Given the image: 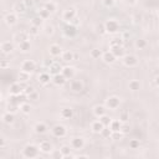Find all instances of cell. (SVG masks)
<instances>
[{"label": "cell", "mask_w": 159, "mask_h": 159, "mask_svg": "<svg viewBox=\"0 0 159 159\" xmlns=\"http://www.w3.org/2000/svg\"><path fill=\"white\" fill-rule=\"evenodd\" d=\"M40 153V148L39 145L36 144H26L22 149V157L24 158H27V159H32V158H36Z\"/></svg>", "instance_id": "cell-1"}, {"label": "cell", "mask_w": 159, "mask_h": 159, "mask_svg": "<svg viewBox=\"0 0 159 159\" xmlns=\"http://www.w3.org/2000/svg\"><path fill=\"white\" fill-rule=\"evenodd\" d=\"M104 27H106V32H107V34L114 35V34H117V32L119 31L120 25H119V22H118L116 19H108V20H106V22H104Z\"/></svg>", "instance_id": "cell-2"}, {"label": "cell", "mask_w": 159, "mask_h": 159, "mask_svg": "<svg viewBox=\"0 0 159 159\" xmlns=\"http://www.w3.org/2000/svg\"><path fill=\"white\" fill-rule=\"evenodd\" d=\"M120 104V98L118 96H109L106 102H104V106L107 107V109H111V111H116Z\"/></svg>", "instance_id": "cell-3"}, {"label": "cell", "mask_w": 159, "mask_h": 159, "mask_svg": "<svg viewBox=\"0 0 159 159\" xmlns=\"http://www.w3.org/2000/svg\"><path fill=\"white\" fill-rule=\"evenodd\" d=\"M76 16H77V10H76L73 6L67 7V9L63 10V12H62V20H63L65 22H67V24H70Z\"/></svg>", "instance_id": "cell-4"}, {"label": "cell", "mask_w": 159, "mask_h": 159, "mask_svg": "<svg viewBox=\"0 0 159 159\" xmlns=\"http://www.w3.org/2000/svg\"><path fill=\"white\" fill-rule=\"evenodd\" d=\"M122 62H123V65H124L125 67L132 68V67H135V66L138 65V57H137L135 55L128 53V55H124V56L122 57Z\"/></svg>", "instance_id": "cell-5"}, {"label": "cell", "mask_w": 159, "mask_h": 159, "mask_svg": "<svg viewBox=\"0 0 159 159\" xmlns=\"http://www.w3.org/2000/svg\"><path fill=\"white\" fill-rule=\"evenodd\" d=\"M51 132H52V134H53L56 138H63V137H66V134H67V128H66L63 124H56V125L52 127Z\"/></svg>", "instance_id": "cell-6"}, {"label": "cell", "mask_w": 159, "mask_h": 159, "mask_svg": "<svg viewBox=\"0 0 159 159\" xmlns=\"http://www.w3.org/2000/svg\"><path fill=\"white\" fill-rule=\"evenodd\" d=\"M20 68H21V71L32 73V72L36 70V62H35L34 60H25V61H22Z\"/></svg>", "instance_id": "cell-7"}, {"label": "cell", "mask_w": 159, "mask_h": 159, "mask_svg": "<svg viewBox=\"0 0 159 159\" xmlns=\"http://www.w3.org/2000/svg\"><path fill=\"white\" fill-rule=\"evenodd\" d=\"M84 144H86V142H84V139L82 137H73L71 139V142H70V145L73 148V150H81V149H83L84 148Z\"/></svg>", "instance_id": "cell-8"}, {"label": "cell", "mask_w": 159, "mask_h": 159, "mask_svg": "<svg viewBox=\"0 0 159 159\" xmlns=\"http://www.w3.org/2000/svg\"><path fill=\"white\" fill-rule=\"evenodd\" d=\"M17 14L15 11L12 12H7L5 16H4V22L7 25V26H14L17 24Z\"/></svg>", "instance_id": "cell-9"}, {"label": "cell", "mask_w": 159, "mask_h": 159, "mask_svg": "<svg viewBox=\"0 0 159 159\" xmlns=\"http://www.w3.org/2000/svg\"><path fill=\"white\" fill-rule=\"evenodd\" d=\"M14 48H15V45L11 41H2L0 45V50L4 55H10L14 51Z\"/></svg>", "instance_id": "cell-10"}, {"label": "cell", "mask_w": 159, "mask_h": 159, "mask_svg": "<svg viewBox=\"0 0 159 159\" xmlns=\"http://www.w3.org/2000/svg\"><path fill=\"white\" fill-rule=\"evenodd\" d=\"M61 73L67 78V80H73V77L76 76V68L73 66H65L62 67Z\"/></svg>", "instance_id": "cell-11"}, {"label": "cell", "mask_w": 159, "mask_h": 159, "mask_svg": "<svg viewBox=\"0 0 159 159\" xmlns=\"http://www.w3.org/2000/svg\"><path fill=\"white\" fill-rule=\"evenodd\" d=\"M37 81H39L40 84L46 86V84H48L50 82H52V76H51L47 71H46V72H41V73L37 76Z\"/></svg>", "instance_id": "cell-12"}, {"label": "cell", "mask_w": 159, "mask_h": 159, "mask_svg": "<svg viewBox=\"0 0 159 159\" xmlns=\"http://www.w3.org/2000/svg\"><path fill=\"white\" fill-rule=\"evenodd\" d=\"M24 92V87L21 84V82H14L9 86V93L10 94H20Z\"/></svg>", "instance_id": "cell-13"}, {"label": "cell", "mask_w": 159, "mask_h": 159, "mask_svg": "<svg viewBox=\"0 0 159 159\" xmlns=\"http://www.w3.org/2000/svg\"><path fill=\"white\" fill-rule=\"evenodd\" d=\"M63 34L66 37H75L77 35V26H75L72 24H67L63 27Z\"/></svg>", "instance_id": "cell-14"}, {"label": "cell", "mask_w": 159, "mask_h": 159, "mask_svg": "<svg viewBox=\"0 0 159 159\" xmlns=\"http://www.w3.org/2000/svg\"><path fill=\"white\" fill-rule=\"evenodd\" d=\"M62 52L63 51H62L61 46L57 45V43H52V45L48 46V53H50L51 57H58V56L62 55Z\"/></svg>", "instance_id": "cell-15"}, {"label": "cell", "mask_w": 159, "mask_h": 159, "mask_svg": "<svg viewBox=\"0 0 159 159\" xmlns=\"http://www.w3.org/2000/svg\"><path fill=\"white\" fill-rule=\"evenodd\" d=\"M39 148H40V152L43 153V154H51L52 150H53V147L48 140H42L39 144Z\"/></svg>", "instance_id": "cell-16"}, {"label": "cell", "mask_w": 159, "mask_h": 159, "mask_svg": "<svg viewBox=\"0 0 159 159\" xmlns=\"http://www.w3.org/2000/svg\"><path fill=\"white\" fill-rule=\"evenodd\" d=\"M70 89H71L72 92H75V93L82 92V89H83V83H82V81H80V80H72L71 83H70Z\"/></svg>", "instance_id": "cell-17"}, {"label": "cell", "mask_w": 159, "mask_h": 159, "mask_svg": "<svg viewBox=\"0 0 159 159\" xmlns=\"http://www.w3.org/2000/svg\"><path fill=\"white\" fill-rule=\"evenodd\" d=\"M29 39H30V35H29V32H25V31H19V32H16V34L14 35V37H12L14 42H16V43H20V42H22V41H26V40H29Z\"/></svg>", "instance_id": "cell-18"}, {"label": "cell", "mask_w": 159, "mask_h": 159, "mask_svg": "<svg viewBox=\"0 0 159 159\" xmlns=\"http://www.w3.org/2000/svg\"><path fill=\"white\" fill-rule=\"evenodd\" d=\"M102 60H103V62H104V63H107V65H112V63H114V62H116L117 57H116V56L112 53V51L109 50V51L103 52V55H102Z\"/></svg>", "instance_id": "cell-19"}, {"label": "cell", "mask_w": 159, "mask_h": 159, "mask_svg": "<svg viewBox=\"0 0 159 159\" xmlns=\"http://www.w3.org/2000/svg\"><path fill=\"white\" fill-rule=\"evenodd\" d=\"M61 71H62V66L58 63V62H52V65L50 66V67H47V72L51 75V76H55V75H58V73H61Z\"/></svg>", "instance_id": "cell-20"}, {"label": "cell", "mask_w": 159, "mask_h": 159, "mask_svg": "<svg viewBox=\"0 0 159 159\" xmlns=\"http://www.w3.org/2000/svg\"><path fill=\"white\" fill-rule=\"evenodd\" d=\"M68 80L62 75V73H58V75H55V76H52V83L55 84V86H58V87H61V86H63L66 82H67Z\"/></svg>", "instance_id": "cell-21"}, {"label": "cell", "mask_w": 159, "mask_h": 159, "mask_svg": "<svg viewBox=\"0 0 159 159\" xmlns=\"http://www.w3.org/2000/svg\"><path fill=\"white\" fill-rule=\"evenodd\" d=\"M106 111H107V107H106V106H102V104H96V106L93 107V109H92L94 117H97V118H99V117L107 114Z\"/></svg>", "instance_id": "cell-22"}, {"label": "cell", "mask_w": 159, "mask_h": 159, "mask_svg": "<svg viewBox=\"0 0 159 159\" xmlns=\"http://www.w3.org/2000/svg\"><path fill=\"white\" fill-rule=\"evenodd\" d=\"M47 129H48V127H47V124L43 123V122H37V123L34 125V130H35L36 134H45V133L47 132Z\"/></svg>", "instance_id": "cell-23"}, {"label": "cell", "mask_w": 159, "mask_h": 159, "mask_svg": "<svg viewBox=\"0 0 159 159\" xmlns=\"http://www.w3.org/2000/svg\"><path fill=\"white\" fill-rule=\"evenodd\" d=\"M60 116L62 119H71L73 117V109L70 107H63L60 111Z\"/></svg>", "instance_id": "cell-24"}, {"label": "cell", "mask_w": 159, "mask_h": 159, "mask_svg": "<svg viewBox=\"0 0 159 159\" xmlns=\"http://www.w3.org/2000/svg\"><path fill=\"white\" fill-rule=\"evenodd\" d=\"M103 128H104V124H103L99 119L92 122V124H91V130H92L93 133H96V134H99V133L102 132Z\"/></svg>", "instance_id": "cell-25"}, {"label": "cell", "mask_w": 159, "mask_h": 159, "mask_svg": "<svg viewBox=\"0 0 159 159\" xmlns=\"http://www.w3.org/2000/svg\"><path fill=\"white\" fill-rule=\"evenodd\" d=\"M17 48H19V51L22 52V53L30 52V50H31V42H30L29 40L22 41V42H20V43H17Z\"/></svg>", "instance_id": "cell-26"}, {"label": "cell", "mask_w": 159, "mask_h": 159, "mask_svg": "<svg viewBox=\"0 0 159 159\" xmlns=\"http://www.w3.org/2000/svg\"><path fill=\"white\" fill-rule=\"evenodd\" d=\"M109 50L112 51V53L117 57V58H122L125 52H124V47L123 46H114V47H109Z\"/></svg>", "instance_id": "cell-27"}, {"label": "cell", "mask_w": 159, "mask_h": 159, "mask_svg": "<svg viewBox=\"0 0 159 159\" xmlns=\"http://www.w3.org/2000/svg\"><path fill=\"white\" fill-rule=\"evenodd\" d=\"M1 119H2V122L5 123V124H12L14 123V120H15V114H12V113H10V112H5L2 116H1Z\"/></svg>", "instance_id": "cell-28"}, {"label": "cell", "mask_w": 159, "mask_h": 159, "mask_svg": "<svg viewBox=\"0 0 159 159\" xmlns=\"http://www.w3.org/2000/svg\"><path fill=\"white\" fill-rule=\"evenodd\" d=\"M26 9H27V6L25 5V2L24 1H17L15 5H14V11L19 15V14H24L25 11H26Z\"/></svg>", "instance_id": "cell-29"}, {"label": "cell", "mask_w": 159, "mask_h": 159, "mask_svg": "<svg viewBox=\"0 0 159 159\" xmlns=\"http://www.w3.org/2000/svg\"><path fill=\"white\" fill-rule=\"evenodd\" d=\"M61 60L63 62H71L75 61V53L72 51H63L61 55Z\"/></svg>", "instance_id": "cell-30"}, {"label": "cell", "mask_w": 159, "mask_h": 159, "mask_svg": "<svg viewBox=\"0 0 159 159\" xmlns=\"http://www.w3.org/2000/svg\"><path fill=\"white\" fill-rule=\"evenodd\" d=\"M122 124H123V123L120 122V119H112L108 127H109V128H111L113 132H118V130H120Z\"/></svg>", "instance_id": "cell-31"}, {"label": "cell", "mask_w": 159, "mask_h": 159, "mask_svg": "<svg viewBox=\"0 0 159 159\" xmlns=\"http://www.w3.org/2000/svg\"><path fill=\"white\" fill-rule=\"evenodd\" d=\"M30 76H31V73L25 72V71H20L19 75H17V81L21 82V83H25V82H27L30 80Z\"/></svg>", "instance_id": "cell-32"}, {"label": "cell", "mask_w": 159, "mask_h": 159, "mask_svg": "<svg viewBox=\"0 0 159 159\" xmlns=\"http://www.w3.org/2000/svg\"><path fill=\"white\" fill-rule=\"evenodd\" d=\"M128 87H129L130 91H134V92H135V91H139V89H140L142 83H140L138 80H132V81H129Z\"/></svg>", "instance_id": "cell-33"}, {"label": "cell", "mask_w": 159, "mask_h": 159, "mask_svg": "<svg viewBox=\"0 0 159 159\" xmlns=\"http://www.w3.org/2000/svg\"><path fill=\"white\" fill-rule=\"evenodd\" d=\"M134 46H135V48H138V50H144V48L148 46V42H147V40H144V39H138V40H135Z\"/></svg>", "instance_id": "cell-34"}, {"label": "cell", "mask_w": 159, "mask_h": 159, "mask_svg": "<svg viewBox=\"0 0 159 159\" xmlns=\"http://www.w3.org/2000/svg\"><path fill=\"white\" fill-rule=\"evenodd\" d=\"M42 31H43V34H45L46 36H52L53 32H55V27H53L51 24H46V25H43Z\"/></svg>", "instance_id": "cell-35"}, {"label": "cell", "mask_w": 159, "mask_h": 159, "mask_svg": "<svg viewBox=\"0 0 159 159\" xmlns=\"http://www.w3.org/2000/svg\"><path fill=\"white\" fill-rule=\"evenodd\" d=\"M19 111H20V104H11V103H7L6 104V112H10L12 114H16Z\"/></svg>", "instance_id": "cell-36"}, {"label": "cell", "mask_w": 159, "mask_h": 159, "mask_svg": "<svg viewBox=\"0 0 159 159\" xmlns=\"http://www.w3.org/2000/svg\"><path fill=\"white\" fill-rule=\"evenodd\" d=\"M31 109H32V107H31V104L27 103V102H24V103L20 104V112L24 113V114H29V113L31 112Z\"/></svg>", "instance_id": "cell-37"}, {"label": "cell", "mask_w": 159, "mask_h": 159, "mask_svg": "<svg viewBox=\"0 0 159 159\" xmlns=\"http://www.w3.org/2000/svg\"><path fill=\"white\" fill-rule=\"evenodd\" d=\"M123 37H114L109 41V47H114V46H123Z\"/></svg>", "instance_id": "cell-38"}, {"label": "cell", "mask_w": 159, "mask_h": 159, "mask_svg": "<svg viewBox=\"0 0 159 159\" xmlns=\"http://www.w3.org/2000/svg\"><path fill=\"white\" fill-rule=\"evenodd\" d=\"M102 55H103V51L101 48H93V50H91V57L93 60L102 58Z\"/></svg>", "instance_id": "cell-39"}, {"label": "cell", "mask_w": 159, "mask_h": 159, "mask_svg": "<svg viewBox=\"0 0 159 159\" xmlns=\"http://www.w3.org/2000/svg\"><path fill=\"white\" fill-rule=\"evenodd\" d=\"M37 15L41 17V19H43V20H46V19H48L50 17V15H51V12L47 10V9H45V7H42V9H40L39 11H37Z\"/></svg>", "instance_id": "cell-40"}, {"label": "cell", "mask_w": 159, "mask_h": 159, "mask_svg": "<svg viewBox=\"0 0 159 159\" xmlns=\"http://www.w3.org/2000/svg\"><path fill=\"white\" fill-rule=\"evenodd\" d=\"M31 25L37 26V27H41V26H43V19H41V17L37 15V16H35V17L31 19Z\"/></svg>", "instance_id": "cell-41"}, {"label": "cell", "mask_w": 159, "mask_h": 159, "mask_svg": "<svg viewBox=\"0 0 159 159\" xmlns=\"http://www.w3.org/2000/svg\"><path fill=\"white\" fill-rule=\"evenodd\" d=\"M45 9H47L51 14H53V12H56V10H57V6H56V4L53 2V1H47L46 4H45V6H43Z\"/></svg>", "instance_id": "cell-42"}, {"label": "cell", "mask_w": 159, "mask_h": 159, "mask_svg": "<svg viewBox=\"0 0 159 159\" xmlns=\"http://www.w3.org/2000/svg\"><path fill=\"white\" fill-rule=\"evenodd\" d=\"M112 133H113V130H112L109 127H104L99 134H101L103 138H106V139H109V138H111V135H112Z\"/></svg>", "instance_id": "cell-43"}, {"label": "cell", "mask_w": 159, "mask_h": 159, "mask_svg": "<svg viewBox=\"0 0 159 159\" xmlns=\"http://www.w3.org/2000/svg\"><path fill=\"white\" fill-rule=\"evenodd\" d=\"M27 32H29L30 37H31V36H32V37H35V36H37V35L40 34V27H37V26H34V25H31Z\"/></svg>", "instance_id": "cell-44"}, {"label": "cell", "mask_w": 159, "mask_h": 159, "mask_svg": "<svg viewBox=\"0 0 159 159\" xmlns=\"http://www.w3.org/2000/svg\"><path fill=\"white\" fill-rule=\"evenodd\" d=\"M99 120H101V122L104 124V127H108V125H109V123H111V120H112V118H111L109 116L104 114V116L99 117Z\"/></svg>", "instance_id": "cell-45"}, {"label": "cell", "mask_w": 159, "mask_h": 159, "mask_svg": "<svg viewBox=\"0 0 159 159\" xmlns=\"http://www.w3.org/2000/svg\"><path fill=\"white\" fill-rule=\"evenodd\" d=\"M123 135H124V134H123L120 130H118V132H113L112 135H111V139H113V140H119V139L123 138Z\"/></svg>", "instance_id": "cell-46"}, {"label": "cell", "mask_w": 159, "mask_h": 159, "mask_svg": "<svg viewBox=\"0 0 159 159\" xmlns=\"http://www.w3.org/2000/svg\"><path fill=\"white\" fill-rule=\"evenodd\" d=\"M139 147H140V143H139L138 139H132V140H129V148H130V149H138Z\"/></svg>", "instance_id": "cell-47"}, {"label": "cell", "mask_w": 159, "mask_h": 159, "mask_svg": "<svg viewBox=\"0 0 159 159\" xmlns=\"http://www.w3.org/2000/svg\"><path fill=\"white\" fill-rule=\"evenodd\" d=\"M7 103H11V104H19V101H17V96H16V94H10V93H9Z\"/></svg>", "instance_id": "cell-48"}, {"label": "cell", "mask_w": 159, "mask_h": 159, "mask_svg": "<svg viewBox=\"0 0 159 159\" xmlns=\"http://www.w3.org/2000/svg\"><path fill=\"white\" fill-rule=\"evenodd\" d=\"M119 119H120L122 123H127L128 119H129V113H128V112H122V113L119 114Z\"/></svg>", "instance_id": "cell-49"}, {"label": "cell", "mask_w": 159, "mask_h": 159, "mask_svg": "<svg viewBox=\"0 0 159 159\" xmlns=\"http://www.w3.org/2000/svg\"><path fill=\"white\" fill-rule=\"evenodd\" d=\"M97 32H98L99 35H104V34H107V32H106L104 24H99V25H97Z\"/></svg>", "instance_id": "cell-50"}, {"label": "cell", "mask_w": 159, "mask_h": 159, "mask_svg": "<svg viewBox=\"0 0 159 159\" xmlns=\"http://www.w3.org/2000/svg\"><path fill=\"white\" fill-rule=\"evenodd\" d=\"M102 4H103L106 7H112V6L116 4V0H102Z\"/></svg>", "instance_id": "cell-51"}, {"label": "cell", "mask_w": 159, "mask_h": 159, "mask_svg": "<svg viewBox=\"0 0 159 159\" xmlns=\"http://www.w3.org/2000/svg\"><path fill=\"white\" fill-rule=\"evenodd\" d=\"M34 91H35V88H34L32 86H26V87H24V93L27 94V96H29L30 93H32Z\"/></svg>", "instance_id": "cell-52"}, {"label": "cell", "mask_w": 159, "mask_h": 159, "mask_svg": "<svg viewBox=\"0 0 159 159\" xmlns=\"http://www.w3.org/2000/svg\"><path fill=\"white\" fill-rule=\"evenodd\" d=\"M129 129H130L129 125H128L127 123H123V124H122V128H120V132H122L123 134H127V133H129Z\"/></svg>", "instance_id": "cell-53"}, {"label": "cell", "mask_w": 159, "mask_h": 159, "mask_svg": "<svg viewBox=\"0 0 159 159\" xmlns=\"http://www.w3.org/2000/svg\"><path fill=\"white\" fill-rule=\"evenodd\" d=\"M0 67H1L2 70H5V68L10 67V62L6 61V60H1V61H0Z\"/></svg>", "instance_id": "cell-54"}, {"label": "cell", "mask_w": 159, "mask_h": 159, "mask_svg": "<svg viewBox=\"0 0 159 159\" xmlns=\"http://www.w3.org/2000/svg\"><path fill=\"white\" fill-rule=\"evenodd\" d=\"M51 155H52V158H58V159H62V158H63L61 150H56V152L52 150V154H51Z\"/></svg>", "instance_id": "cell-55"}, {"label": "cell", "mask_w": 159, "mask_h": 159, "mask_svg": "<svg viewBox=\"0 0 159 159\" xmlns=\"http://www.w3.org/2000/svg\"><path fill=\"white\" fill-rule=\"evenodd\" d=\"M27 97H29V99H32V101H36V99L39 98V93H37L36 91H34V92H32V93H30V94H29Z\"/></svg>", "instance_id": "cell-56"}, {"label": "cell", "mask_w": 159, "mask_h": 159, "mask_svg": "<svg viewBox=\"0 0 159 159\" xmlns=\"http://www.w3.org/2000/svg\"><path fill=\"white\" fill-rule=\"evenodd\" d=\"M24 2H25V5H26L27 7H31V6L34 5L35 0H24Z\"/></svg>", "instance_id": "cell-57"}, {"label": "cell", "mask_w": 159, "mask_h": 159, "mask_svg": "<svg viewBox=\"0 0 159 159\" xmlns=\"http://www.w3.org/2000/svg\"><path fill=\"white\" fill-rule=\"evenodd\" d=\"M70 24H72V25H75V26H78V24H80V19L76 16V17H75V19H73V20H72Z\"/></svg>", "instance_id": "cell-58"}, {"label": "cell", "mask_w": 159, "mask_h": 159, "mask_svg": "<svg viewBox=\"0 0 159 159\" xmlns=\"http://www.w3.org/2000/svg\"><path fill=\"white\" fill-rule=\"evenodd\" d=\"M137 2H138V0H127V4H128V5H130V6L137 5Z\"/></svg>", "instance_id": "cell-59"}, {"label": "cell", "mask_w": 159, "mask_h": 159, "mask_svg": "<svg viewBox=\"0 0 159 159\" xmlns=\"http://www.w3.org/2000/svg\"><path fill=\"white\" fill-rule=\"evenodd\" d=\"M5 145H6V142H5V139H4V138H1V144H0V148H1V149H5Z\"/></svg>", "instance_id": "cell-60"}, {"label": "cell", "mask_w": 159, "mask_h": 159, "mask_svg": "<svg viewBox=\"0 0 159 159\" xmlns=\"http://www.w3.org/2000/svg\"><path fill=\"white\" fill-rule=\"evenodd\" d=\"M154 83H155V86H157V87H159V75H158V76H155V78H154Z\"/></svg>", "instance_id": "cell-61"}, {"label": "cell", "mask_w": 159, "mask_h": 159, "mask_svg": "<svg viewBox=\"0 0 159 159\" xmlns=\"http://www.w3.org/2000/svg\"><path fill=\"white\" fill-rule=\"evenodd\" d=\"M76 158H88L87 154H80V155H76Z\"/></svg>", "instance_id": "cell-62"}, {"label": "cell", "mask_w": 159, "mask_h": 159, "mask_svg": "<svg viewBox=\"0 0 159 159\" xmlns=\"http://www.w3.org/2000/svg\"><path fill=\"white\" fill-rule=\"evenodd\" d=\"M157 15H158V17H159V9L157 10Z\"/></svg>", "instance_id": "cell-63"}, {"label": "cell", "mask_w": 159, "mask_h": 159, "mask_svg": "<svg viewBox=\"0 0 159 159\" xmlns=\"http://www.w3.org/2000/svg\"><path fill=\"white\" fill-rule=\"evenodd\" d=\"M116 1H117V0H116Z\"/></svg>", "instance_id": "cell-64"}]
</instances>
